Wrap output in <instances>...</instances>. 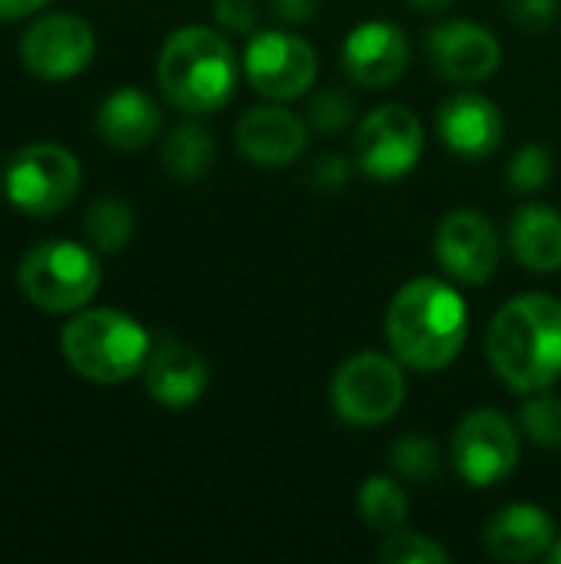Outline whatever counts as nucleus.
I'll list each match as a JSON object with an SVG mask.
<instances>
[{"label":"nucleus","instance_id":"423d86ee","mask_svg":"<svg viewBox=\"0 0 561 564\" xmlns=\"http://www.w3.org/2000/svg\"><path fill=\"white\" fill-rule=\"evenodd\" d=\"M407 400V377L397 357L364 350L341 364L331 383L334 413L350 426H384Z\"/></svg>","mask_w":561,"mask_h":564},{"label":"nucleus","instance_id":"6e6552de","mask_svg":"<svg viewBox=\"0 0 561 564\" xmlns=\"http://www.w3.org/2000/svg\"><path fill=\"white\" fill-rule=\"evenodd\" d=\"M423 155V126L413 109L400 102H384L367 112L354 132L357 169L370 178L393 182L417 169Z\"/></svg>","mask_w":561,"mask_h":564},{"label":"nucleus","instance_id":"72a5a7b5","mask_svg":"<svg viewBox=\"0 0 561 564\" xmlns=\"http://www.w3.org/2000/svg\"><path fill=\"white\" fill-rule=\"evenodd\" d=\"M410 7H417L420 13H443L453 0H407Z\"/></svg>","mask_w":561,"mask_h":564},{"label":"nucleus","instance_id":"ddd939ff","mask_svg":"<svg viewBox=\"0 0 561 564\" xmlns=\"http://www.w3.org/2000/svg\"><path fill=\"white\" fill-rule=\"evenodd\" d=\"M427 53L433 69L450 83H483L503 63V46L489 26L470 20H446L430 30Z\"/></svg>","mask_w":561,"mask_h":564},{"label":"nucleus","instance_id":"6ab92c4d","mask_svg":"<svg viewBox=\"0 0 561 564\" xmlns=\"http://www.w3.org/2000/svg\"><path fill=\"white\" fill-rule=\"evenodd\" d=\"M162 126V112L155 106V99L136 86H122L116 93H109L96 112V129L99 135L122 152H136L145 149Z\"/></svg>","mask_w":561,"mask_h":564},{"label":"nucleus","instance_id":"f8f14e48","mask_svg":"<svg viewBox=\"0 0 561 564\" xmlns=\"http://www.w3.org/2000/svg\"><path fill=\"white\" fill-rule=\"evenodd\" d=\"M96 53V33L73 13L40 17L20 40L23 66L40 79H69L89 66Z\"/></svg>","mask_w":561,"mask_h":564},{"label":"nucleus","instance_id":"9d476101","mask_svg":"<svg viewBox=\"0 0 561 564\" xmlns=\"http://www.w3.org/2000/svg\"><path fill=\"white\" fill-rule=\"evenodd\" d=\"M245 76L255 86V93L288 102L304 96L317 79V53L308 40L284 33V30H265L248 40L245 50Z\"/></svg>","mask_w":561,"mask_h":564},{"label":"nucleus","instance_id":"b1692460","mask_svg":"<svg viewBox=\"0 0 561 564\" xmlns=\"http://www.w3.org/2000/svg\"><path fill=\"white\" fill-rule=\"evenodd\" d=\"M390 466L400 479L413 486H433L443 473V453L433 440L410 433L390 446Z\"/></svg>","mask_w":561,"mask_h":564},{"label":"nucleus","instance_id":"2eb2a0df","mask_svg":"<svg viewBox=\"0 0 561 564\" xmlns=\"http://www.w3.org/2000/svg\"><path fill=\"white\" fill-rule=\"evenodd\" d=\"M436 132L450 152L463 159H486L503 145L506 122L493 99L479 93H456L440 106Z\"/></svg>","mask_w":561,"mask_h":564},{"label":"nucleus","instance_id":"39448f33","mask_svg":"<svg viewBox=\"0 0 561 564\" xmlns=\"http://www.w3.org/2000/svg\"><path fill=\"white\" fill-rule=\"evenodd\" d=\"M17 284L33 307L69 314L99 291V261L76 241H40L23 254Z\"/></svg>","mask_w":561,"mask_h":564},{"label":"nucleus","instance_id":"9b49d317","mask_svg":"<svg viewBox=\"0 0 561 564\" xmlns=\"http://www.w3.org/2000/svg\"><path fill=\"white\" fill-rule=\"evenodd\" d=\"M436 258L453 281L473 288L489 284L503 258L499 231L483 212L456 208L436 228Z\"/></svg>","mask_w":561,"mask_h":564},{"label":"nucleus","instance_id":"a211bd4d","mask_svg":"<svg viewBox=\"0 0 561 564\" xmlns=\"http://www.w3.org/2000/svg\"><path fill=\"white\" fill-rule=\"evenodd\" d=\"M555 522L546 509L516 502L499 509L486 525V549L496 562H532L552 552L555 545Z\"/></svg>","mask_w":561,"mask_h":564},{"label":"nucleus","instance_id":"aec40b11","mask_svg":"<svg viewBox=\"0 0 561 564\" xmlns=\"http://www.w3.org/2000/svg\"><path fill=\"white\" fill-rule=\"evenodd\" d=\"M509 248L519 264L539 274L561 268V215L549 205H522L509 225Z\"/></svg>","mask_w":561,"mask_h":564},{"label":"nucleus","instance_id":"f3484780","mask_svg":"<svg viewBox=\"0 0 561 564\" xmlns=\"http://www.w3.org/2000/svg\"><path fill=\"white\" fill-rule=\"evenodd\" d=\"M142 377H145L149 397L159 406L185 410V406H192L205 393V387H208V364L188 344L162 340L159 347H152Z\"/></svg>","mask_w":561,"mask_h":564},{"label":"nucleus","instance_id":"7c9ffc66","mask_svg":"<svg viewBox=\"0 0 561 564\" xmlns=\"http://www.w3.org/2000/svg\"><path fill=\"white\" fill-rule=\"evenodd\" d=\"M354 175V162L344 155H321L311 169V182L324 192H337L344 182H350Z\"/></svg>","mask_w":561,"mask_h":564},{"label":"nucleus","instance_id":"5701e85b","mask_svg":"<svg viewBox=\"0 0 561 564\" xmlns=\"http://www.w3.org/2000/svg\"><path fill=\"white\" fill-rule=\"evenodd\" d=\"M360 516L370 529L377 532H397L403 522H407V492L397 486V479H387V476H370L364 486H360Z\"/></svg>","mask_w":561,"mask_h":564},{"label":"nucleus","instance_id":"f257e3e1","mask_svg":"<svg viewBox=\"0 0 561 564\" xmlns=\"http://www.w3.org/2000/svg\"><path fill=\"white\" fill-rule=\"evenodd\" d=\"M486 354L496 377L516 393L552 390L561 377V301L519 294L489 324Z\"/></svg>","mask_w":561,"mask_h":564},{"label":"nucleus","instance_id":"c756f323","mask_svg":"<svg viewBox=\"0 0 561 564\" xmlns=\"http://www.w3.org/2000/svg\"><path fill=\"white\" fill-rule=\"evenodd\" d=\"M215 20L228 33H255L258 7H255V0H215Z\"/></svg>","mask_w":561,"mask_h":564},{"label":"nucleus","instance_id":"dca6fc26","mask_svg":"<svg viewBox=\"0 0 561 564\" xmlns=\"http://www.w3.org/2000/svg\"><path fill=\"white\" fill-rule=\"evenodd\" d=\"M235 142L248 162L281 169V165H291L304 152L308 122L281 106H258L241 116L235 129Z\"/></svg>","mask_w":561,"mask_h":564},{"label":"nucleus","instance_id":"f03ea898","mask_svg":"<svg viewBox=\"0 0 561 564\" xmlns=\"http://www.w3.org/2000/svg\"><path fill=\"white\" fill-rule=\"evenodd\" d=\"M466 334V301L440 278H417L403 284L387 311L390 354L410 370H446L460 357Z\"/></svg>","mask_w":561,"mask_h":564},{"label":"nucleus","instance_id":"2f4dec72","mask_svg":"<svg viewBox=\"0 0 561 564\" xmlns=\"http://www.w3.org/2000/svg\"><path fill=\"white\" fill-rule=\"evenodd\" d=\"M324 0H268L271 13L281 20V23H308L317 17Z\"/></svg>","mask_w":561,"mask_h":564},{"label":"nucleus","instance_id":"20e7f679","mask_svg":"<svg viewBox=\"0 0 561 564\" xmlns=\"http://www.w3.org/2000/svg\"><path fill=\"white\" fill-rule=\"evenodd\" d=\"M63 360L89 383H126L145 370L152 354L149 334L122 311L96 307L73 317L60 334Z\"/></svg>","mask_w":561,"mask_h":564},{"label":"nucleus","instance_id":"1a4fd4ad","mask_svg":"<svg viewBox=\"0 0 561 564\" xmlns=\"http://www.w3.org/2000/svg\"><path fill=\"white\" fill-rule=\"evenodd\" d=\"M519 463V433L499 410H473L453 433V466L476 486L489 489L513 476Z\"/></svg>","mask_w":561,"mask_h":564},{"label":"nucleus","instance_id":"cd10ccee","mask_svg":"<svg viewBox=\"0 0 561 564\" xmlns=\"http://www.w3.org/2000/svg\"><path fill=\"white\" fill-rule=\"evenodd\" d=\"M354 116H357V106L344 89H321L308 106V126H314L327 135L344 132L354 122Z\"/></svg>","mask_w":561,"mask_h":564},{"label":"nucleus","instance_id":"473e14b6","mask_svg":"<svg viewBox=\"0 0 561 564\" xmlns=\"http://www.w3.org/2000/svg\"><path fill=\"white\" fill-rule=\"evenodd\" d=\"M50 0H0V20H20L46 7Z\"/></svg>","mask_w":561,"mask_h":564},{"label":"nucleus","instance_id":"a878e982","mask_svg":"<svg viewBox=\"0 0 561 564\" xmlns=\"http://www.w3.org/2000/svg\"><path fill=\"white\" fill-rule=\"evenodd\" d=\"M377 558L384 564H446L450 555L443 545H436L430 535H420V532H387Z\"/></svg>","mask_w":561,"mask_h":564},{"label":"nucleus","instance_id":"393cba45","mask_svg":"<svg viewBox=\"0 0 561 564\" xmlns=\"http://www.w3.org/2000/svg\"><path fill=\"white\" fill-rule=\"evenodd\" d=\"M519 426L522 433L542 446V449H559L561 446V397H552L549 390L532 393V400L519 410Z\"/></svg>","mask_w":561,"mask_h":564},{"label":"nucleus","instance_id":"bb28decb","mask_svg":"<svg viewBox=\"0 0 561 564\" xmlns=\"http://www.w3.org/2000/svg\"><path fill=\"white\" fill-rule=\"evenodd\" d=\"M552 178V152L542 142L522 145L509 162V185L516 192H539Z\"/></svg>","mask_w":561,"mask_h":564},{"label":"nucleus","instance_id":"7ed1b4c3","mask_svg":"<svg viewBox=\"0 0 561 564\" xmlns=\"http://www.w3.org/2000/svg\"><path fill=\"white\" fill-rule=\"evenodd\" d=\"M155 76L172 106L205 116L235 96L238 59L231 43L212 26H182L162 43Z\"/></svg>","mask_w":561,"mask_h":564},{"label":"nucleus","instance_id":"412c9836","mask_svg":"<svg viewBox=\"0 0 561 564\" xmlns=\"http://www.w3.org/2000/svg\"><path fill=\"white\" fill-rule=\"evenodd\" d=\"M162 162L175 178L195 182L215 162V135L202 122H179L162 145Z\"/></svg>","mask_w":561,"mask_h":564},{"label":"nucleus","instance_id":"c85d7f7f","mask_svg":"<svg viewBox=\"0 0 561 564\" xmlns=\"http://www.w3.org/2000/svg\"><path fill=\"white\" fill-rule=\"evenodd\" d=\"M506 10L516 26L539 33L555 20V0H506Z\"/></svg>","mask_w":561,"mask_h":564},{"label":"nucleus","instance_id":"f704fd0d","mask_svg":"<svg viewBox=\"0 0 561 564\" xmlns=\"http://www.w3.org/2000/svg\"><path fill=\"white\" fill-rule=\"evenodd\" d=\"M549 562L561 564V539H555V545H552V552H549Z\"/></svg>","mask_w":561,"mask_h":564},{"label":"nucleus","instance_id":"4468645a","mask_svg":"<svg viewBox=\"0 0 561 564\" xmlns=\"http://www.w3.org/2000/svg\"><path fill=\"white\" fill-rule=\"evenodd\" d=\"M344 73L364 89H384L407 73L410 43L407 33L390 20H367L354 26L341 50Z\"/></svg>","mask_w":561,"mask_h":564},{"label":"nucleus","instance_id":"4be33fe9","mask_svg":"<svg viewBox=\"0 0 561 564\" xmlns=\"http://www.w3.org/2000/svg\"><path fill=\"white\" fill-rule=\"evenodd\" d=\"M83 228H86V238H89V245L96 251L116 254V251H122L129 245L132 228H136V218H132V208L122 198L106 195V198H99V202L89 205Z\"/></svg>","mask_w":561,"mask_h":564},{"label":"nucleus","instance_id":"0eeeda50","mask_svg":"<svg viewBox=\"0 0 561 564\" xmlns=\"http://www.w3.org/2000/svg\"><path fill=\"white\" fill-rule=\"evenodd\" d=\"M79 159L60 142L23 145L3 175V192L13 208L33 218L60 215L79 192Z\"/></svg>","mask_w":561,"mask_h":564}]
</instances>
